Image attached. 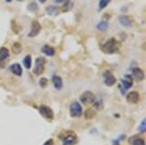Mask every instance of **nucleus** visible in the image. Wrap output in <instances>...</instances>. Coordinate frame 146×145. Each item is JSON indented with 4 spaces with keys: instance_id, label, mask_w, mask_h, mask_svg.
Returning a JSON list of instances; mask_svg holds the SVG:
<instances>
[{
    "instance_id": "f257e3e1",
    "label": "nucleus",
    "mask_w": 146,
    "mask_h": 145,
    "mask_svg": "<svg viewBox=\"0 0 146 145\" xmlns=\"http://www.w3.org/2000/svg\"><path fill=\"white\" fill-rule=\"evenodd\" d=\"M101 50H102L103 53L108 54L118 53L119 52V43H118V41L115 38L112 37L101 46Z\"/></svg>"
},
{
    "instance_id": "f03ea898",
    "label": "nucleus",
    "mask_w": 146,
    "mask_h": 145,
    "mask_svg": "<svg viewBox=\"0 0 146 145\" xmlns=\"http://www.w3.org/2000/svg\"><path fill=\"white\" fill-rule=\"evenodd\" d=\"M63 142V145H74L78 141V138H76V134L72 131H65L64 133H61L59 136Z\"/></svg>"
},
{
    "instance_id": "7ed1b4c3",
    "label": "nucleus",
    "mask_w": 146,
    "mask_h": 145,
    "mask_svg": "<svg viewBox=\"0 0 146 145\" xmlns=\"http://www.w3.org/2000/svg\"><path fill=\"white\" fill-rule=\"evenodd\" d=\"M45 63L46 60L44 57H37L35 60V66H34V73L36 75H41L44 72L45 69Z\"/></svg>"
},
{
    "instance_id": "20e7f679",
    "label": "nucleus",
    "mask_w": 146,
    "mask_h": 145,
    "mask_svg": "<svg viewBox=\"0 0 146 145\" xmlns=\"http://www.w3.org/2000/svg\"><path fill=\"white\" fill-rule=\"evenodd\" d=\"M83 113L81 105L78 102H73L70 106V116L73 117H79Z\"/></svg>"
},
{
    "instance_id": "39448f33",
    "label": "nucleus",
    "mask_w": 146,
    "mask_h": 145,
    "mask_svg": "<svg viewBox=\"0 0 146 145\" xmlns=\"http://www.w3.org/2000/svg\"><path fill=\"white\" fill-rule=\"evenodd\" d=\"M80 101L83 104H91L94 101L96 100V95L93 92L91 91H86L80 95Z\"/></svg>"
},
{
    "instance_id": "423d86ee",
    "label": "nucleus",
    "mask_w": 146,
    "mask_h": 145,
    "mask_svg": "<svg viewBox=\"0 0 146 145\" xmlns=\"http://www.w3.org/2000/svg\"><path fill=\"white\" fill-rule=\"evenodd\" d=\"M41 31V25L40 23L36 20L32 21L31 23V30H30V32L28 34L29 37H35L37 34H39V32Z\"/></svg>"
},
{
    "instance_id": "0eeeda50",
    "label": "nucleus",
    "mask_w": 146,
    "mask_h": 145,
    "mask_svg": "<svg viewBox=\"0 0 146 145\" xmlns=\"http://www.w3.org/2000/svg\"><path fill=\"white\" fill-rule=\"evenodd\" d=\"M103 77H104V83L107 86H113L117 83V78L115 77V75L110 72V71H106L103 73Z\"/></svg>"
},
{
    "instance_id": "6e6552de",
    "label": "nucleus",
    "mask_w": 146,
    "mask_h": 145,
    "mask_svg": "<svg viewBox=\"0 0 146 145\" xmlns=\"http://www.w3.org/2000/svg\"><path fill=\"white\" fill-rule=\"evenodd\" d=\"M39 113L41 114V116H43L47 119H54V112L53 110L48 107L46 105H41L39 108Z\"/></svg>"
},
{
    "instance_id": "1a4fd4ad",
    "label": "nucleus",
    "mask_w": 146,
    "mask_h": 145,
    "mask_svg": "<svg viewBox=\"0 0 146 145\" xmlns=\"http://www.w3.org/2000/svg\"><path fill=\"white\" fill-rule=\"evenodd\" d=\"M118 22H119L123 27H126V28H130V27L133 25V18L129 15H122L118 17Z\"/></svg>"
},
{
    "instance_id": "9d476101",
    "label": "nucleus",
    "mask_w": 146,
    "mask_h": 145,
    "mask_svg": "<svg viewBox=\"0 0 146 145\" xmlns=\"http://www.w3.org/2000/svg\"><path fill=\"white\" fill-rule=\"evenodd\" d=\"M133 86V78H132L131 75H126L124 76V78L121 79V85H120V88L122 90H129L131 87Z\"/></svg>"
},
{
    "instance_id": "9b49d317",
    "label": "nucleus",
    "mask_w": 146,
    "mask_h": 145,
    "mask_svg": "<svg viewBox=\"0 0 146 145\" xmlns=\"http://www.w3.org/2000/svg\"><path fill=\"white\" fill-rule=\"evenodd\" d=\"M139 94L136 91L130 92L126 97V100H127L128 103L130 104H137V102L139 101Z\"/></svg>"
},
{
    "instance_id": "f8f14e48",
    "label": "nucleus",
    "mask_w": 146,
    "mask_h": 145,
    "mask_svg": "<svg viewBox=\"0 0 146 145\" xmlns=\"http://www.w3.org/2000/svg\"><path fill=\"white\" fill-rule=\"evenodd\" d=\"M132 76H133L132 78H134L135 80L141 81L144 78V72L140 68H134L132 70Z\"/></svg>"
},
{
    "instance_id": "ddd939ff",
    "label": "nucleus",
    "mask_w": 146,
    "mask_h": 145,
    "mask_svg": "<svg viewBox=\"0 0 146 145\" xmlns=\"http://www.w3.org/2000/svg\"><path fill=\"white\" fill-rule=\"evenodd\" d=\"M10 56V51L6 47L0 48V69L4 67V61Z\"/></svg>"
},
{
    "instance_id": "4468645a",
    "label": "nucleus",
    "mask_w": 146,
    "mask_h": 145,
    "mask_svg": "<svg viewBox=\"0 0 146 145\" xmlns=\"http://www.w3.org/2000/svg\"><path fill=\"white\" fill-rule=\"evenodd\" d=\"M52 81H53L54 87L56 90H61L63 87V81L62 78L60 77L59 75H54L53 78H52Z\"/></svg>"
},
{
    "instance_id": "2eb2a0df",
    "label": "nucleus",
    "mask_w": 146,
    "mask_h": 145,
    "mask_svg": "<svg viewBox=\"0 0 146 145\" xmlns=\"http://www.w3.org/2000/svg\"><path fill=\"white\" fill-rule=\"evenodd\" d=\"M10 70H11V72H12L13 75H18V76H20L22 75V67L20 66V64L19 63H15V64H13L12 66L10 67Z\"/></svg>"
},
{
    "instance_id": "dca6fc26",
    "label": "nucleus",
    "mask_w": 146,
    "mask_h": 145,
    "mask_svg": "<svg viewBox=\"0 0 146 145\" xmlns=\"http://www.w3.org/2000/svg\"><path fill=\"white\" fill-rule=\"evenodd\" d=\"M41 51H42L43 54H45L46 56H54V54H56L54 49L52 47V46H49V45H44L42 49H41Z\"/></svg>"
},
{
    "instance_id": "f3484780",
    "label": "nucleus",
    "mask_w": 146,
    "mask_h": 145,
    "mask_svg": "<svg viewBox=\"0 0 146 145\" xmlns=\"http://www.w3.org/2000/svg\"><path fill=\"white\" fill-rule=\"evenodd\" d=\"M46 12L48 13L49 15H52V16H54V15H57L59 13V9L56 6H49L46 8Z\"/></svg>"
},
{
    "instance_id": "a211bd4d",
    "label": "nucleus",
    "mask_w": 146,
    "mask_h": 145,
    "mask_svg": "<svg viewBox=\"0 0 146 145\" xmlns=\"http://www.w3.org/2000/svg\"><path fill=\"white\" fill-rule=\"evenodd\" d=\"M129 142L133 145H145V141L143 138H140L139 136H134L129 139Z\"/></svg>"
},
{
    "instance_id": "6ab92c4d",
    "label": "nucleus",
    "mask_w": 146,
    "mask_h": 145,
    "mask_svg": "<svg viewBox=\"0 0 146 145\" xmlns=\"http://www.w3.org/2000/svg\"><path fill=\"white\" fill-rule=\"evenodd\" d=\"M108 28H109V23L105 20L100 21V22L98 23V25H96V29L100 30V31H102V32L108 30Z\"/></svg>"
},
{
    "instance_id": "aec40b11",
    "label": "nucleus",
    "mask_w": 146,
    "mask_h": 145,
    "mask_svg": "<svg viewBox=\"0 0 146 145\" xmlns=\"http://www.w3.org/2000/svg\"><path fill=\"white\" fill-rule=\"evenodd\" d=\"M12 52L15 54H19L22 52V46L19 42L13 43V47H12Z\"/></svg>"
},
{
    "instance_id": "412c9836",
    "label": "nucleus",
    "mask_w": 146,
    "mask_h": 145,
    "mask_svg": "<svg viewBox=\"0 0 146 145\" xmlns=\"http://www.w3.org/2000/svg\"><path fill=\"white\" fill-rule=\"evenodd\" d=\"M27 9H28L29 12H32V13H35V12H37L38 9H39V7H38V4L36 2L33 1L31 3L28 4V6H27Z\"/></svg>"
},
{
    "instance_id": "4be33fe9",
    "label": "nucleus",
    "mask_w": 146,
    "mask_h": 145,
    "mask_svg": "<svg viewBox=\"0 0 146 145\" xmlns=\"http://www.w3.org/2000/svg\"><path fill=\"white\" fill-rule=\"evenodd\" d=\"M23 64L25 66L26 69H31L32 67V56L28 54V56H25V58L23 59Z\"/></svg>"
},
{
    "instance_id": "5701e85b",
    "label": "nucleus",
    "mask_w": 146,
    "mask_h": 145,
    "mask_svg": "<svg viewBox=\"0 0 146 145\" xmlns=\"http://www.w3.org/2000/svg\"><path fill=\"white\" fill-rule=\"evenodd\" d=\"M64 1H65V4L63 5L62 10H63V12H68V11H70L74 6L73 0H64Z\"/></svg>"
},
{
    "instance_id": "b1692460",
    "label": "nucleus",
    "mask_w": 146,
    "mask_h": 145,
    "mask_svg": "<svg viewBox=\"0 0 146 145\" xmlns=\"http://www.w3.org/2000/svg\"><path fill=\"white\" fill-rule=\"evenodd\" d=\"M84 116L86 119H92L93 117L96 116V111L93 110V109H88V110L85 111Z\"/></svg>"
},
{
    "instance_id": "393cba45",
    "label": "nucleus",
    "mask_w": 146,
    "mask_h": 145,
    "mask_svg": "<svg viewBox=\"0 0 146 145\" xmlns=\"http://www.w3.org/2000/svg\"><path fill=\"white\" fill-rule=\"evenodd\" d=\"M110 2H111V0H100V5H98V10L101 11V10L105 9V8L108 6V4Z\"/></svg>"
},
{
    "instance_id": "a878e982",
    "label": "nucleus",
    "mask_w": 146,
    "mask_h": 145,
    "mask_svg": "<svg viewBox=\"0 0 146 145\" xmlns=\"http://www.w3.org/2000/svg\"><path fill=\"white\" fill-rule=\"evenodd\" d=\"M47 84H48V79L45 78V77H43V78H41L40 79V81H39V85L42 87V88H45V87L47 86Z\"/></svg>"
},
{
    "instance_id": "bb28decb",
    "label": "nucleus",
    "mask_w": 146,
    "mask_h": 145,
    "mask_svg": "<svg viewBox=\"0 0 146 145\" xmlns=\"http://www.w3.org/2000/svg\"><path fill=\"white\" fill-rule=\"evenodd\" d=\"M145 119H143L142 120V122H141V125H140V127H139V131H140V133H144L145 132Z\"/></svg>"
},
{
    "instance_id": "cd10ccee",
    "label": "nucleus",
    "mask_w": 146,
    "mask_h": 145,
    "mask_svg": "<svg viewBox=\"0 0 146 145\" xmlns=\"http://www.w3.org/2000/svg\"><path fill=\"white\" fill-rule=\"evenodd\" d=\"M43 145H54V140L53 139H48Z\"/></svg>"
},
{
    "instance_id": "c85d7f7f",
    "label": "nucleus",
    "mask_w": 146,
    "mask_h": 145,
    "mask_svg": "<svg viewBox=\"0 0 146 145\" xmlns=\"http://www.w3.org/2000/svg\"><path fill=\"white\" fill-rule=\"evenodd\" d=\"M127 10H128L127 7H122V8H121V12H122V13H125Z\"/></svg>"
},
{
    "instance_id": "c756f323",
    "label": "nucleus",
    "mask_w": 146,
    "mask_h": 145,
    "mask_svg": "<svg viewBox=\"0 0 146 145\" xmlns=\"http://www.w3.org/2000/svg\"><path fill=\"white\" fill-rule=\"evenodd\" d=\"M56 3H62V2H64V0H56Z\"/></svg>"
},
{
    "instance_id": "7c9ffc66",
    "label": "nucleus",
    "mask_w": 146,
    "mask_h": 145,
    "mask_svg": "<svg viewBox=\"0 0 146 145\" xmlns=\"http://www.w3.org/2000/svg\"><path fill=\"white\" fill-rule=\"evenodd\" d=\"M46 1L47 0H39V2H41V3H45Z\"/></svg>"
},
{
    "instance_id": "2f4dec72",
    "label": "nucleus",
    "mask_w": 146,
    "mask_h": 145,
    "mask_svg": "<svg viewBox=\"0 0 146 145\" xmlns=\"http://www.w3.org/2000/svg\"><path fill=\"white\" fill-rule=\"evenodd\" d=\"M5 1H6V2H8V3H10V2H12L13 0H5Z\"/></svg>"
},
{
    "instance_id": "473e14b6",
    "label": "nucleus",
    "mask_w": 146,
    "mask_h": 145,
    "mask_svg": "<svg viewBox=\"0 0 146 145\" xmlns=\"http://www.w3.org/2000/svg\"><path fill=\"white\" fill-rule=\"evenodd\" d=\"M17 1H19V2H21V1H24V0H17Z\"/></svg>"
}]
</instances>
